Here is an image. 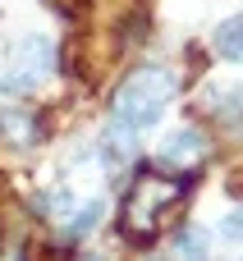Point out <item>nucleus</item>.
I'll list each match as a JSON object with an SVG mask.
<instances>
[{
  "mask_svg": "<svg viewBox=\"0 0 243 261\" xmlns=\"http://www.w3.org/2000/svg\"><path fill=\"white\" fill-rule=\"evenodd\" d=\"M175 87H179V83H175V73H170L165 64L133 69V73L115 87V96H110V124L129 128L133 138L147 133V128H156L161 115H165L170 101H175Z\"/></svg>",
  "mask_w": 243,
  "mask_h": 261,
  "instance_id": "obj_1",
  "label": "nucleus"
},
{
  "mask_svg": "<svg viewBox=\"0 0 243 261\" xmlns=\"http://www.w3.org/2000/svg\"><path fill=\"white\" fill-rule=\"evenodd\" d=\"M188 188H193V179L138 174L129 184V193H124V206H119V234L129 243H152V229L161 225V211H170Z\"/></svg>",
  "mask_w": 243,
  "mask_h": 261,
  "instance_id": "obj_2",
  "label": "nucleus"
},
{
  "mask_svg": "<svg viewBox=\"0 0 243 261\" xmlns=\"http://www.w3.org/2000/svg\"><path fill=\"white\" fill-rule=\"evenodd\" d=\"M51 73H55V46H51V37L28 32V37H18V41L9 46V64H5V73H0V92H5V96L37 92V87L51 83Z\"/></svg>",
  "mask_w": 243,
  "mask_h": 261,
  "instance_id": "obj_3",
  "label": "nucleus"
},
{
  "mask_svg": "<svg viewBox=\"0 0 243 261\" xmlns=\"http://www.w3.org/2000/svg\"><path fill=\"white\" fill-rule=\"evenodd\" d=\"M202 156H207V138H202L198 128H179V133L161 147L156 161H161V165H175V170H188V165H198Z\"/></svg>",
  "mask_w": 243,
  "mask_h": 261,
  "instance_id": "obj_4",
  "label": "nucleus"
},
{
  "mask_svg": "<svg viewBox=\"0 0 243 261\" xmlns=\"http://www.w3.org/2000/svg\"><path fill=\"white\" fill-rule=\"evenodd\" d=\"M165 261H211V239H207V229H198V225H184V229L170 239Z\"/></svg>",
  "mask_w": 243,
  "mask_h": 261,
  "instance_id": "obj_5",
  "label": "nucleus"
},
{
  "mask_svg": "<svg viewBox=\"0 0 243 261\" xmlns=\"http://www.w3.org/2000/svg\"><path fill=\"white\" fill-rule=\"evenodd\" d=\"M133 151H138V138L129 128H119V124H106V133H101V161H106V170H124L133 161Z\"/></svg>",
  "mask_w": 243,
  "mask_h": 261,
  "instance_id": "obj_6",
  "label": "nucleus"
},
{
  "mask_svg": "<svg viewBox=\"0 0 243 261\" xmlns=\"http://www.w3.org/2000/svg\"><path fill=\"white\" fill-rule=\"evenodd\" d=\"M207 110H211L221 124H243V83L211 87V92H207Z\"/></svg>",
  "mask_w": 243,
  "mask_h": 261,
  "instance_id": "obj_7",
  "label": "nucleus"
},
{
  "mask_svg": "<svg viewBox=\"0 0 243 261\" xmlns=\"http://www.w3.org/2000/svg\"><path fill=\"white\" fill-rule=\"evenodd\" d=\"M101 216H106V202H101V197H92V202H83L78 211H69V220H64V243L87 239V234L101 225Z\"/></svg>",
  "mask_w": 243,
  "mask_h": 261,
  "instance_id": "obj_8",
  "label": "nucleus"
},
{
  "mask_svg": "<svg viewBox=\"0 0 243 261\" xmlns=\"http://www.w3.org/2000/svg\"><path fill=\"white\" fill-rule=\"evenodd\" d=\"M211 46H216V55H221V60H230V64H243V14L225 18V23L211 32Z\"/></svg>",
  "mask_w": 243,
  "mask_h": 261,
  "instance_id": "obj_9",
  "label": "nucleus"
},
{
  "mask_svg": "<svg viewBox=\"0 0 243 261\" xmlns=\"http://www.w3.org/2000/svg\"><path fill=\"white\" fill-rule=\"evenodd\" d=\"M0 133H5L14 147H32V142H37V119H28L23 110H5V115H0Z\"/></svg>",
  "mask_w": 243,
  "mask_h": 261,
  "instance_id": "obj_10",
  "label": "nucleus"
},
{
  "mask_svg": "<svg viewBox=\"0 0 243 261\" xmlns=\"http://www.w3.org/2000/svg\"><path fill=\"white\" fill-rule=\"evenodd\" d=\"M37 216H46V220H60V216H69L74 211V197H69V188H46L37 202Z\"/></svg>",
  "mask_w": 243,
  "mask_h": 261,
  "instance_id": "obj_11",
  "label": "nucleus"
},
{
  "mask_svg": "<svg viewBox=\"0 0 243 261\" xmlns=\"http://www.w3.org/2000/svg\"><path fill=\"white\" fill-rule=\"evenodd\" d=\"M221 234H225L230 243H243V206H234V211L221 220Z\"/></svg>",
  "mask_w": 243,
  "mask_h": 261,
  "instance_id": "obj_12",
  "label": "nucleus"
},
{
  "mask_svg": "<svg viewBox=\"0 0 243 261\" xmlns=\"http://www.w3.org/2000/svg\"><path fill=\"white\" fill-rule=\"evenodd\" d=\"M78 261H106V257H101V252H87V257H78Z\"/></svg>",
  "mask_w": 243,
  "mask_h": 261,
  "instance_id": "obj_13",
  "label": "nucleus"
},
{
  "mask_svg": "<svg viewBox=\"0 0 243 261\" xmlns=\"http://www.w3.org/2000/svg\"><path fill=\"white\" fill-rule=\"evenodd\" d=\"M147 261H165V252H161V257H147Z\"/></svg>",
  "mask_w": 243,
  "mask_h": 261,
  "instance_id": "obj_14",
  "label": "nucleus"
}]
</instances>
